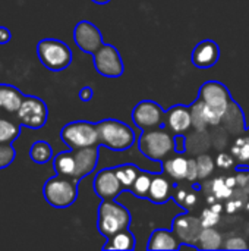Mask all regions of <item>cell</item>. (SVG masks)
<instances>
[{
    "instance_id": "obj_1",
    "label": "cell",
    "mask_w": 249,
    "mask_h": 251,
    "mask_svg": "<svg viewBox=\"0 0 249 251\" xmlns=\"http://www.w3.org/2000/svg\"><path fill=\"white\" fill-rule=\"evenodd\" d=\"M78 179L57 174L56 176L45 181L43 196L51 207L66 209L72 206L78 197Z\"/></svg>"
},
{
    "instance_id": "obj_2",
    "label": "cell",
    "mask_w": 249,
    "mask_h": 251,
    "mask_svg": "<svg viewBox=\"0 0 249 251\" xmlns=\"http://www.w3.org/2000/svg\"><path fill=\"white\" fill-rule=\"evenodd\" d=\"M100 146H104L114 151H123L134 146L135 132L122 121L104 119L97 124Z\"/></svg>"
},
{
    "instance_id": "obj_3",
    "label": "cell",
    "mask_w": 249,
    "mask_h": 251,
    "mask_svg": "<svg viewBox=\"0 0 249 251\" xmlns=\"http://www.w3.org/2000/svg\"><path fill=\"white\" fill-rule=\"evenodd\" d=\"M131 221L132 219L129 210L114 200H103L98 207L97 228L100 234L106 238H110L114 234L128 229Z\"/></svg>"
},
{
    "instance_id": "obj_4",
    "label": "cell",
    "mask_w": 249,
    "mask_h": 251,
    "mask_svg": "<svg viewBox=\"0 0 249 251\" xmlns=\"http://www.w3.org/2000/svg\"><path fill=\"white\" fill-rule=\"evenodd\" d=\"M37 54L40 62L50 71H63L72 63L70 47L56 38H44L37 44Z\"/></svg>"
},
{
    "instance_id": "obj_5",
    "label": "cell",
    "mask_w": 249,
    "mask_h": 251,
    "mask_svg": "<svg viewBox=\"0 0 249 251\" xmlns=\"http://www.w3.org/2000/svg\"><path fill=\"white\" fill-rule=\"evenodd\" d=\"M139 151L150 160L161 162L175 150V138L166 129L144 131L138 141Z\"/></svg>"
},
{
    "instance_id": "obj_6",
    "label": "cell",
    "mask_w": 249,
    "mask_h": 251,
    "mask_svg": "<svg viewBox=\"0 0 249 251\" xmlns=\"http://www.w3.org/2000/svg\"><path fill=\"white\" fill-rule=\"evenodd\" d=\"M60 138L72 150L100 146L97 125L88 121H76L65 125L60 131Z\"/></svg>"
},
{
    "instance_id": "obj_7",
    "label": "cell",
    "mask_w": 249,
    "mask_h": 251,
    "mask_svg": "<svg viewBox=\"0 0 249 251\" xmlns=\"http://www.w3.org/2000/svg\"><path fill=\"white\" fill-rule=\"evenodd\" d=\"M47 116H48L47 104L35 96H25L19 110L16 112L18 122L22 126L31 129L43 128L47 122Z\"/></svg>"
},
{
    "instance_id": "obj_8",
    "label": "cell",
    "mask_w": 249,
    "mask_h": 251,
    "mask_svg": "<svg viewBox=\"0 0 249 251\" xmlns=\"http://www.w3.org/2000/svg\"><path fill=\"white\" fill-rule=\"evenodd\" d=\"M95 71L106 78H119L123 75L125 65L117 51L112 44H103L94 54Z\"/></svg>"
},
{
    "instance_id": "obj_9",
    "label": "cell",
    "mask_w": 249,
    "mask_h": 251,
    "mask_svg": "<svg viewBox=\"0 0 249 251\" xmlns=\"http://www.w3.org/2000/svg\"><path fill=\"white\" fill-rule=\"evenodd\" d=\"M166 113L160 104L151 100L139 101L132 110V121L134 124L142 131L158 129L164 125Z\"/></svg>"
},
{
    "instance_id": "obj_10",
    "label": "cell",
    "mask_w": 249,
    "mask_h": 251,
    "mask_svg": "<svg viewBox=\"0 0 249 251\" xmlns=\"http://www.w3.org/2000/svg\"><path fill=\"white\" fill-rule=\"evenodd\" d=\"M198 99H201L207 106L220 112L222 115L229 110V106L232 103V97L227 87L219 81H207L201 87Z\"/></svg>"
},
{
    "instance_id": "obj_11",
    "label": "cell",
    "mask_w": 249,
    "mask_h": 251,
    "mask_svg": "<svg viewBox=\"0 0 249 251\" xmlns=\"http://www.w3.org/2000/svg\"><path fill=\"white\" fill-rule=\"evenodd\" d=\"M75 44L85 53L94 54L104 43L100 29L90 21H81L73 29Z\"/></svg>"
},
{
    "instance_id": "obj_12",
    "label": "cell",
    "mask_w": 249,
    "mask_h": 251,
    "mask_svg": "<svg viewBox=\"0 0 249 251\" xmlns=\"http://www.w3.org/2000/svg\"><path fill=\"white\" fill-rule=\"evenodd\" d=\"M94 191L103 200H114L122 191L123 185L120 184L114 168L113 169H103L94 178Z\"/></svg>"
},
{
    "instance_id": "obj_13",
    "label": "cell",
    "mask_w": 249,
    "mask_h": 251,
    "mask_svg": "<svg viewBox=\"0 0 249 251\" xmlns=\"http://www.w3.org/2000/svg\"><path fill=\"white\" fill-rule=\"evenodd\" d=\"M98 147L100 146H90V147H82V149H75L72 150L73 156V178L75 179H82L84 176L90 175L98 162Z\"/></svg>"
},
{
    "instance_id": "obj_14",
    "label": "cell",
    "mask_w": 249,
    "mask_h": 251,
    "mask_svg": "<svg viewBox=\"0 0 249 251\" xmlns=\"http://www.w3.org/2000/svg\"><path fill=\"white\" fill-rule=\"evenodd\" d=\"M203 229H204V226L201 224V218L198 219V218L183 213V215H179L173 221V232L185 244L198 243V238H200Z\"/></svg>"
},
{
    "instance_id": "obj_15",
    "label": "cell",
    "mask_w": 249,
    "mask_h": 251,
    "mask_svg": "<svg viewBox=\"0 0 249 251\" xmlns=\"http://www.w3.org/2000/svg\"><path fill=\"white\" fill-rule=\"evenodd\" d=\"M219 57H220V49L217 43L213 40H203L192 50V63L201 69L214 66L219 62Z\"/></svg>"
},
{
    "instance_id": "obj_16",
    "label": "cell",
    "mask_w": 249,
    "mask_h": 251,
    "mask_svg": "<svg viewBox=\"0 0 249 251\" xmlns=\"http://www.w3.org/2000/svg\"><path fill=\"white\" fill-rule=\"evenodd\" d=\"M164 124L173 134H182L192 126V115L191 109L182 104L173 106L167 110Z\"/></svg>"
},
{
    "instance_id": "obj_17",
    "label": "cell",
    "mask_w": 249,
    "mask_h": 251,
    "mask_svg": "<svg viewBox=\"0 0 249 251\" xmlns=\"http://www.w3.org/2000/svg\"><path fill=\"white\" fill-rule=\"evenodd\" d=\"M148 250H178L179 243L173 232L166 229H156L148 240Z\"/></svg>"
},
{
    "instance_id": "obj_18",
    "label": "cell",
    "mask_w": 249,
    "mask_h": 251,
    "mask_svg": "<svg viewBox=\"0 0 249 251\" xmlns=\"http://www.w3.org/2000/svg\"><path fill=\"white\" fill-rule=\"evenodd\" d=\"M1 90V109L7 113H16L23 101V94L13 85L0 84Z\"/></svg>"
},
{
    "instance_id": "obj_19",
    "label": "cell",
    "mask_w": 249,
    "mask_h": 251,
    "mask_svg": "<svg viewBox=\"0 0 249 251\" xmlns=\"http://www.w3.org/2000/svg\"><path fill=\"white\" fill-rule=\"evenodd\" d=\"M172 197V187L163 176H153L148 199L156 204H164Z\"/></svg>"
},
{
    "instance_id": "obj_20",
    "label": "cell",
    "mask_w": 249,
    "mask_h": 251,
    "mask_svg": "<svg viewBox=\"0 0 249 251\" xmlns=\"http://www.w3.org/2000/svg\"><path fill=\"white\" fill-rule=\"evenodd\" d=\"M136 244L135 235L129 229H123L113 237L107 238V243L104 244V250H134Z\"/></svg>"
},
{
    "instance_id": "obj_21",
    "label": "cell",
    "mask_w": 249,
    "mask_h": 251,
    "mask_svg": "<svg viewBox=\"0 0 249 251\" xmlns=\"http://www.w3.org/2000/svg\"><path fill=\"white\" fill-rule=\"evenodd\" d=\"M222 235L211 226V228H204L200 238H198V249L201 250H219L222 249Z\"/></svg>"
},
{
    "instance_id": "obj_22",
    "label": "cell",
    "mask_w": 249,
    "mask_h": 251,
    "mask_svg": "<svg viewBox=\"0 0 249 251\" xmlns=\"http://www.w3.org/2000/svg\"><path fill=\"white\" fill-rule=\"evenodd\" d=\"M29 157L32 162L38 163V165H44L47 162H50L53 159V150L50 147V144L47 141H35L31 149H29Z\"/></svg>"
},
{
    "instance_id": "obj_23",
    "label": "cell",
    "mask_w": 249,
    "mask_h": 251,
    "mask_svg": "<svg viewBox=\"0 0 249 251\" xmlns=\"http://www.w3.org/2000/svg\"><path fill=\"white\" fill-rule=\"evenodd\" d=\"M164 171L173 178V179H185L186 171H188V159L185 157H172L164 162Z\"/></svg>"
},
{
    "instance_id": "obj_24",
    "label": "cell",
    "mask_w": 249,
    "mask_h": 251,
    "mask_svg": "<svg viewBox=\"0 0 249 251\" xmlns=\"http://www.w3.org/2000/svg\"><path fill=\"white\" fill-rule=\"evenodd\" d=\"M21 134V124L0 118V144H12Z\"/></svg>"
},
{
    "instance_id": "obj_25",
    "label": "cell",
    "mask_w": 249,
    "mask_h": 251,
    "mask_svg": "<svg viewBox=\"0 0 249 251\" xmlns=\"http://www.w3.org/2000/svg\"><path fill=\"white\" fill-rule=\"evenodd\" d=\"M114 172H116L120 184L123 185V188H131L141 171L135 165H122V166L114 168Z\"/></svg>"
},
{
    "instance_id": "obj_26",
    "label": "cell",
    "mask_w": 249,
    "mask_h": 251,
    "mask_svg": "<svg viewBox=\"0 0 249 251\" xmlns=\"http://www.w3.org/2000/svg\"><path fill=\"white\" fill-rule=\"evenodd\" d=\"M153 182V176L147 172H139L138 178L135 179V182L131 187V191L135 197L139 199H148V193H150V187Z\"/></svg>"
},
{
    "instance_id": "obj_27",
    "label": "cell",
    "mask_w": 249,
    "mask_h": 251,
    "mask_svg": "<svg viewBox=\"0 0 249 251\" xmlns=\"http://www.w3.org/2000/svg\"><path fill=\"white\" fill-rule=\"evenodd\" d=\"M232 154L236 159L238 163L245 165L249 162V135L248 137H239L235 144L232 146Z\"/></svg>"
},
{
    "instance_id": "obj_28",
    "label": "cell",
    "mask_w": 249,
    "mask_h": 251,
    "mask_svg": "<svg viewBox=\"0 0 249 251\" xmlns=\"http://www.w3.org/2000/svg\"><path fill=\"white\" fill-rule=\"evenodd\" d=\"M191 115H192V126H195L198 131H204L205 126L208 125L205 113H204V103L203 100H197L194 106L191 107Z\"/></svg>"
},
{
    "instance_id": "obj_29",
    "label": "cell",
    "mask_w": 249,
    "mask_h": 251,
    "mask_svg": "<svg viewBox=\"0 0 249 251\" xmlns=\"http://www.w3.org/2000/svg\"><path fill=\"white\" fill-rule=\"evenodd\" d=\"M197 165H198V179L208 178L214 171V162L208 154L198 156L197 157Z\"/></svg>"
},
{
    "instance_id": "obj_30",
    "label": "cell",
    "mask_w": 249,
    "mask_h": 251,
    "mask_svg": "<svg viewBox=\"0 0 249 251\" xmlns=\"http://www.w3.org/2000/svg\"><path fill=\"white\" fill-rule=\"evenodd\" d=\"M211 193L219 200H223V199H230L233 196V188H230L229 185H226L225 178H216L211 182Z\"/></svg>"
},
{
    "instance_id": "obj_31",
    "label": "cell",
    "mask_w": 249,
    "mask_h": 251,
    "mask_svg": "<svg viewBox=\"0 0 249 251\" xmlns=\"http://www.w3.org/2000/svg\"><path fill=\"white\" fill-rule=\"evenodd\" d=\"M16 157V151L12 144H0V169L7 168Z\"/></svg>"
},
{
    "instance_id": "obj_32",
    "label": "cell",
    "mask_w": 249,
    "mask_h": 251,
    "mask_svg": "<svg viewBox=\"0 0 249 251\" xmlns=\"http://www.w3.org/2000/svg\"><path fill=\"white\" fill-rule=\"evenodd\" d=\"M220 221V213L214 212L211 207L208 209H204L203 213H201V224L204 228H211V226H216Z\"/></svg>"
},
{
    "instance_id": "obj_33",
    "label": "cell",
    "mask_w": 249,
    "mask_h": 251,
    "mask_svg": "<svg viewBox=\"0 0 249 251\" xmlns=\"http://www.w3.org/2000/svg\"><path fill=\"white\" fill-rule=\"evenodd\" d=\"M186 181H197L198 179V165L197 159H188V171H186Z\"/></svg>"
},
{
    "instance_id": "obj_34",
    "label": "cell",
    "mask_w": 249,
    "mask_h": 251,
    "mask_svg": "<svg viewBox=\"0 0 249 251\" xmlns=\"http://www.w3.org/2000/svg\"><path fill=\"white\" fill-rule=\"evenodd\" d=\"M225 249H227V250H247L248 246H247L245 240L236 237V238H229L225 244Z\"/></svg>"
},
{
    "instance_id": "obj_35",
    "label": "cell",
    "mask_w": 249,
    "mask_h": 251,
    "mask_svg": "<svg viewBox=\"0 0 249 251\" xmlns=\"http://www.w3.org/2000/svg\"><path fill=\"white\" fill-rule=\"evenodd\" d=\"M216 163H217V166L220 169H230L235 165V157H232V156H229L226 153H220L217 156V162Z\"/></svg>"
},
{
    "instance_id": "obj_36",
    "label": "cell",
    "mask_w": 249,
    "mask_h": 251,
    "mask_svg": "<svg viewBox=\"0 0 249 251\" xmlns=\"http://www.w3.org/2000/svg\"><path fill=\"white\" fill-rule=\"evenodd\" d=\"M195 204H197V194L195 193H186L185 194V199L181 203V206L185 207V209H188V210L192 209Z\"/></svg>"
},
{
    "instance_id": "obj_37",
    "label": "cell",
    "mask_w": 249,
    "mask_h": 251,
    "mask_svg": "<svg viewBox=\"0 0 249 251\" xmlns=\"http://www.w3.org/2000/svg\"><path fill=\"white\" fill-rule=\"evenodd\" d=\"M92 96H94V91H92L91 87H84V88L79 91V99H81V101H90V100L92 99Z\"/></svg>"
},
{
    "instance_id": "obj_38",
    "label": "cell",
    "mask_w": 249,
    "mask_h": 251,
    "mask_svg": "<svg viewBox=\"0 0 249 251\" xmlns=\"http://www.w3.org/2000/svg\"><path fill=\"white\" fill-rule=\"evenodd\" d=\"M175 150L178 153L185 151V137L182 134H176V137H175Z\"/></svg>"
},
{
    "instance_id": "obj_39",
    "label": "cell",
    "mask_w": 249,
    "mask_h": 251,
    "mask_svg": "<svg viewBox=\"0 0 249 251\" xmlns=\"http://www.w3.org/2000/svg\"><path fill=\"white\" fill-rule=\"evenodd\" d=\"M236 179H238V185L242 187L245 191L248 190L249 194V174H239V175L236 176Z\"/></svg>"
},
{
    "instance_id": "obj_40",
    "label": "cell",
    "mask_w": 249,
    "mask_h": 251,
    "mask_svg": "<svg viewBox=\"0 0 249 251\" xmlns=\"http://www.w3.org/2000/svg\"><path fill=\"white\" fill-rule=\"evenodd\" d=\"M242 207V201L241 200H232L226 204V212L227 213H235L236 210H239Z\"/></svg>"
},
{
    "instance_id": "obj_41",
    "label": "cell",
    "mask_w": 249,
    "mask_h": 251,
    "mask_svg": "<svg viewBox=\"0 0 249 251\" xmlns=\"http://www.w3.org/2000/svg\"><path fill=\"white\" fill-rule=\"evenodd\" d=\"M12 40V34L7 28L0 26V44H7Z\"/></svg>"
},
{
    "instance_id": "obj_42",
    "label": "cell",
    "mask_w": 249,
    "mask_h": 251,
    "mask_svg": "<svg viewBox=\"0 0 249 251\" xmlns=\"http://www.w3.org/2000/svg\"><path fill=\"white\" fill-rule=\"evenodd\" d=\"M225 181H226V185H229L230 188H235L238 185L236 176H227V178H225Z\"/></svg>"
},
{
    "instance_id": "obj_43",
    "label": "cell",
    "mask_w": 249,
    "mask_h": 251,
    "mask_svg": "<svg viewBox=\"0 0 249 251\" xmlns=\"http://www.w3.org/2000/svg\"><path fill=\"white\" fill-rule=\"evenodd\" d=\"M185 194H186L185 190H179V191H178V196H176V200H178L179 203H182V200L185 199Z\"/></svg>"
},
{
    "instance_id": "obj_44",
    "label": "cell",
    "mask_w": 249,
    "mask_h": 251,
    "mask_svg": "<svg viewBox=\"0 0 249 251\" xmlns=\"http://www.w3.org/2000/svg\"><path fill=\"white\" fill-rule=\"evenodd\" d=\"M211 209H213L214 212H217V213H222V210H223V206H222V204H217V203H214V204H211Z\"/></svg>"
},
{
    "instance_id": "obj_45",
    "label": "cell",
    "mask_w": 249,
    "mask_h": 251,
    "mask_svg": "<svg viewBox=\"0 0 249 251\" xmlns=\"http://www.w3.org/2000/svg\"><path fill=\"white\" fill-rule=\"evenodd\" d=\"M216 199H217V197H216L214 194H213V196H208V199H207V201H208V204H210V206H211V204H214V201H216Z\"/></svg>"
},
{
    "instance_id": "obj_46",
    "label": "cell",
    "mask_w": 249,
    "mask_h": 251,
    "mask_svg": "<svg viewBox=\"0 0 249 251\" xmlns=\"http://www.w3.org/2000/svg\"><path fill=\"white\" fill-rule=\"evenodd\" d=\"M94 3H97V4H107L110 0H92Z\"/></svg>"
},
{
    "instance_id": "obj_47",
    "label": "cell",
    "mask_w": 249,
    "mask_h": 251,
    "mask_svg": "<svg viewBox=\"0 0 249 251\" xmlns=\"http://www.w3.org/2000/svg\"><path fill=\"white\" fill-rule=\"evenodd\" d=\"M0 109H1V90H0Z\"/></svg>"
},
{
    "instance_id": "obj_48",
    "label": "cell",
    "mask_w": 249,
    "mask_h": 251,
    "mask_svg": "<svg viewBox=\"0 0 249 251\" xmlns=\"http://www.w3.org/2000/svg\"><path fill=\"white\" fill-rule=\"evenodd\" d=\"M247 209H248V210H249V203H248V204H247Z\"/></svg>"
},
{
    "instance_id": "obj_49",
    "label": "cell",
    "mask_w": 249,
    "mask_h": 251,
    "mask_svg": "<svg viewBox=\"0 0 249 251\" xmlns=\"http://www.w3.org/2000/svg\"><path fill=\"white\" fill-rule=\"evenodd\" d=\"M248 135H249V128H248Z\"/></svg>"
}]
</instances>
